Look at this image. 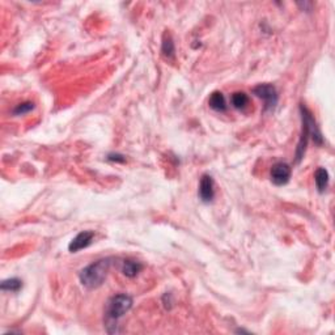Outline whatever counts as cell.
Wrapping results in <instances>:
<instances>
[{
    "label": "cell",
    "mask_w": 335,
    "mask_h": 335,
    "mask_svg": "<svg viewBox=\"0 0 335 335\" xmlns=\"http://www.w3.org/2000/svg\"><path fill=\"white\" fill-rule=\"evenodd\" d=\"M132 306V298L126 295V293H119L110 298L106 304L105 309V326L106 330L110 334L118 333V319L122 318Z\"/></svg>",
    "instance_id": "obj_1"
},
{
    "label": "cell",
    "mask_w": 335,
    "mask_h": 335,
    "mask_svg": "<svg viewBox=\"0 0 335 335\" xmlns=\"http://www.w3.org/2000/svg\"><path fill=\"white\" fill-rule=\"evenodd\" d=\"M300 112H301L302 131L301 136H300V142L298 144V149H296V161L298 163L304 157L309 138L313 139L314 143L318 144V146H322L323 143L322 134H321V131L318 130V127L316 125V121H314L312 113L306 109L304 105H300Z\"/></svg>",
    "instance_id": "obj_2"
},
{
    "label": "cell",
    "mask_w": 335,
    "mask_h": 335,
    "mask_svg": "<svg viewBox=\"0 0 335 335\" xmlns=\"http://www.w3.org/2000/svg\"><path fill=\"white\" fill-rule=\"evenodd\" d=\"M112 261H113V258H104V260L96 261L87 267H84L79 274L80 283L85 288L89 289L100 287L106 279Z\"/></svg>",
    "instance_id": "obj_3"
},
{
    "label": "cell",
    "mask_w": 335,
    "mask_h": 335,
    "mask_svg": "<svg viewBox=\"0 0 335 335\" xmlns=\"http://www.w3.org/2000/svg\"><path fill=\"white\" fill-rule=\"evenodd\" d=\"M253 94H256L258 98L263 101L264 110L270 112L274 110V108L278 104V92L277 88L271 84H260L256 88L253 89Z\"/></svg>",
    "instance_id": "obj_4"
},
{
    "label": "cell",
    "mask_w": 335,
    "mask_h": 335,
    "mask_svg": "<svg viewBox=\"0 0 335 335\" xmlns=\"http://www.w3.org/2000/svg\"><path fill=\"white\" fill-rule=\"evenodd\" d=\"M291 173H292V169L287 163L274 164L271 168V172H270L272 184L277 185V186H283V185L288 184Z\"/></svg>",
    "instance_id": "obj_5"
},
{
    "label": "cell",
    "mask_w": 335,
    "mask_h": 335,
    "mask_svg": "<svg viewBox=\"0 0 335 335\" xmlns=\"http://www.w3.org/2000/svg\"><path fill=\"white\" fill-rule=\"evenodd\" d=\"M93 237H94V233H93L92 230H83V232H80L79 235L71 240V242L68 245V250L71 251V253H76V251L81 250V249L88 247L92 243Z\"/></svg>",
    "instance_id": "obj_6"
},
{
    "label": "cell",
    "mask_w": 335,
    "mask_h": 335,
    "mask_svg": "<svg viewBox=\"0 0 335 335\" xmlns=\"http://www.w3.org/2000/svg\"><path fill=\"white\" fill-rule=\"evenodd\" d=\"M199 198H201L202 202L205 203H209L215 197V188H214V180L212 177L208 176V174H205V176L201 178V184H199Z\"/></svg>",
    "instance_id": "obj_7"
},
{
    "label": "cell",
    "mask_w": 335,
    "mask_h": 335,
    "mask_svg": "<svg viewBox=\"0 0 335 335\" xmlns=\"http://www.w3.org/2000/svg\"><path fill=\"white\" fill-rule=\"evenodd\" d=\"M143 270V264L140 262L132 260H126L122 263V272L127 278H135Z\"/></svg>",
    "instance_id": "obj_8"
},
{
    "label": "cell",
    "mask_w": 335,
    "mask_h": 335,
    "mask_svg": "<svg viewBox=\"0 0 335 335\" xmlns=\"http://www.w3.org/2000/svg\"><path fill=\"white\" fill-rule=\"evenodd\" d=\"M208 105L215 112H225L226 100L222 92H214L208 98Z\"/></svg>",
    "instance_id": "obj_9"
},
{
    "label": "cell",
    "mask_w": 335,
    "mask_h": 335,
    "mask_svg": "<svg viewBox=\"0 0 335 335\" xmlns=\"http://www.w3.org/2000/svg\"><path fill=\"white\" fill-rule=\"evenodd\" d=\"M314 182L318 193H323L329 185V173L325 168H318L314 173Z\"/></svg>",
    "instance_id": "obj_10"
},
{
    "label": "cell",
    "mask_w": 335,
    "mask_h": 335,
    "mask_svg": "<svg viewBox=\"0 0 335 335\" xmlns=\"http://www.w3.org/2000/svg\"><path fill=\"white\" fill-rule=\"evenodd\" d=\"M230 102L235 109L242 110L249 105V96L245 92H235L230 97Z\"/></svg>",
    "instance_id": "obj_11"
},
{
    "label": "cell",
    "mask_w": 335,
    "mask_h": 335,
    "mask_svg": "<svg viewBox=\"0 0 335 335\" xmlns=\"http://www.w3.org/2000/svg\"><path fill=\"white\" fill-rule=\"evenodd\" d=\"M161 53L165 58L173 59L174 54H176V47H174V42H173L172 37L169 34H165V37L163 39V46H161Z\"/></svg>",
    "instance_id": "obj_12"
},
{
    "label": "cell",
    "mask_w": 335,
    "mask_h": 335,
    "mask_svg": "<svg viewBox=\"0 0 335 335\" xmlns=\"http://www.w3.org/2000/svg\"><path fill=\"white\" fill-rule=\"evenodd\" d=\"M22 287V281L17 278H11V279H7V280H3L0 288L3 291H8V292H19Z\"/></svg>",
    "instance_id": "obj_13"
},
{
    "label": "cell",
    "mask_w": 335,
    "mask_h": 335,
    "mask_svg": "<svg viewBox=\"0 0 335 335\" xmlns=\"http://www.w3.org/2000/svg\"><path fill=\"white\" fill-rule=\"evenodd\" d=\"M34 109V104L30 102V101H26V102H22V104H19L13 109V115H24V114L29 113L32 110Z\"/></svg>",
    "instance_id": "obj_14"
},
{
    "label": "cell",
    "mask_w": 335,
    "mask_h": 335,
    "mask_svg": "<svg viewBox=\"0 0 335 335\" xmlns=\"http://www.w3.org/2000/svg\"><path fill=\"white\" fill-rule=\"evenodd\" d=\"M108 160L114 161V163H125L126 157L123 155H119V153H110V155H108Z\"/></svg>",
    "instance_id": "obj_15"
}]
</instances>
